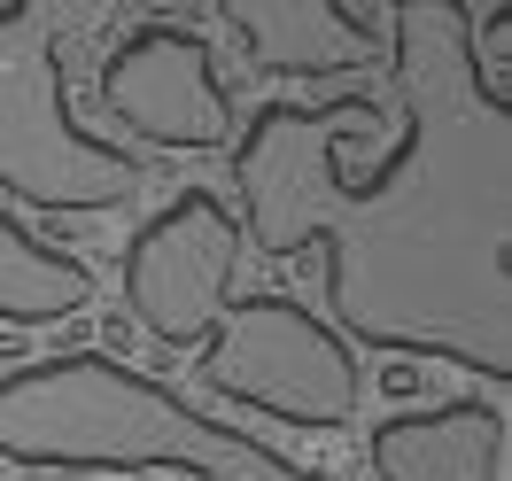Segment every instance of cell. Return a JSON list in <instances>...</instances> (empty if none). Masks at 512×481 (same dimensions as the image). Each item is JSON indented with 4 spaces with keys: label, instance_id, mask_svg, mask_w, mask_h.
<instances>
[{
    "label": "cell",
    "instance_id": "1",
    "mask_svg": "<svg viewBox=\"0 0 512 481\" xmlns=\"http://www.w3.org/2000/svg\"><path fill=\"white\" fill-rule=\"evenodd\" d=\"M396 140L357 171L350 101H264L233 132V202L256 257L326 264V326L365 350L450 357L512 381V101L474 78V16L458 0L388 8Z\"/></svg>",
    "mask_w": 512,
    "mask_h": 481
},
{
    "label": "cell",
    "instance_id": "2",
    "mask_svg": "<svg viewBox=\"0 0 512 481\" xmlns=\"http://www.w3.org/2000/svg\"><path fill=\"white\" fill-rule=\"evenodd\" d=\"M0 458L70 466V474H194V481H334L295 466L288 450L256 443L225 419L194 412L179 388L132 373L101 350L39 357L0 373Z\"/></svg>",
    "mask_w": 512,
    "mask_h": 481
},
{
    "label": "cell",
    "instance_id": "3",
    "mask_svg": "<svg viewBox=\"0 0 512 481\" xmlns=\"http://www.w3.org/2000/svg\"><path fill=\"white\" fill-rule=\"evenodd\" d=\"M140 187H148L140 156L109 148L70 117L63 16L39 0H8L0 8V194L94 218V210H125Z\"/></svg>",
    "mask_w": 512,
    "mask_h": 481
},
{
    "label": "cell",
    "instance_id": "4",
    "mask_svg": "<svg viewBox=\"0 0 512 481\" xmlns=\"http://www.w3.org/2000/svg\"><path fill=\"white\" fill-rule=\"evenodd\" d=\"M218 326L225 334L202 357L210 396L249 404V412L303 427V435H326V427L357 419V404H365L357 357L319 311H303L295 295H241V303H225Z\"/></svg>",
    "mask_w": 512,
    "mask_h": 481
},
{
    "label": "cell",
    "instance_id": "5",
    "mask_svg": "<svg viewBox=\"0 0 512 481\" xmlns=\"http://www.w3.org/2000/svg\"><path fill=\"white\" fill-rule=\"evenodd\" d=\"M233 272H241V218L225 210V194L179 187L171 210L132 233L125 249V303L140 334L163 350H194L210 342L233 303Z\"/></svg>",
    "mask_w": 512,
    "mask_h": 481
},
{
    "label": "cell",
    "instance_id": "6",
    "mask_svg": "<svg viewBox=\"0 0 512 481\" xmlns=\"http://www.w3.org/2000/svg\"><path fill=\"white\" fill-rule=\"evenodd\" d=\"M101 101L117 125H132L156 148H225L241 132L218 55L187 24H140L117 39V55L101 63Z\"/></svg>",
    "mask_w": 512,
    "mask_h": 481
},
{
    "label": "cell",
    "instance_id": "7",
    "mask_svg": "<svg viewBox=\"0 0 512 481\" xmlns=\"http://www.w3.org/2000/svg\"><path fill=\"white\" fill-rule=\"evenodd\" d=\"M264 78H334L373 55V24L342 0H218Z\"/></svg>",
    "mask_w": 512,
    "mask_h": 481
},
{
    "label": "cell",
    "instance_id": "8",
    "mask_svg": "<svg viewBox=\"0 0 512 481\" xmlns=\"http://www.w3.org/2000/svg\"><path fill=\"white\" fill-rule=\"evenodd\" d=\"M505 466V412L458 396L435 412H396L373 435V474L381 481H497Z\"/></svg>",
    "mask_w": 512,
    "mask_h": 481
},
{
    "label": "cell",
    "instance_id": "9",
    "mask_svg": "<svg viewBox=\"0 0 512 481\" xmlns=\"http://www.w3.org/2000/svg\"><path fill=\"white\" fill-rule=\"evenodd\" d=\"M94 303V272L0 210V326H55Z\"/></svg>",
    "mask_w": 512,
    "mask_h": 481
},
{
    "label": "cell",
    "instance_id": "10",
    "mask_svg": "<svg viewBox=\"0 0 512 481\" xmlns=\"http://www.w3.org/2000/svg\"><path fill=\"white\" fill-rule=\"evenodd\" d=\"M70 481H94V474H70Z\"/></svg>",
    "mask_w": 512,
    "mask_h": 481
}]
</instances>
